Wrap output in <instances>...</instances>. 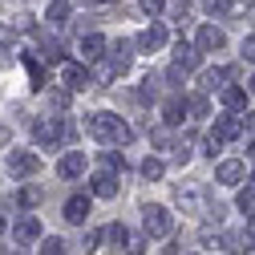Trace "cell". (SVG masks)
<instances>
[{"label": "cell", "mask_w": 255, "mask_h": 255, "mask_svg": "<svg viewBox=\"0 0 255 255\" xmlns=\"http://www.w3.org/2000/svg\"><path fill=\"white\" fill-rule=\"evenodd\" d=\"M174 199H178V207H186V211H199V186H195V182H178V186H174Z\"/></svg>", "instance_id": "14"}, {"label": "cell", "mask_w": 255, "mask_h": 255, "mask_svg": "<svg viewBox=\"0 0 255 255\" xmlns=\"http://www.w3.org/2000/svg\"><path fill=\"white\" fill-rule=\"evenodd\" d=\"M239 211H243V215H251V223H255V190H251V186L239 195Z\"/></svg>", "instance_id": "23"}, {"label": "cell", "mask_w": 255, "mask_h": 255, "mask_svg": "<svg viewBox=\"0 0 255 255\" xmlns=\"http://www.w3.org/2000/svg\"><path fill=\"white\" fill-rule=\"evenodd\" d=\"M106 235H110V243H114V247H126V243H130V231H126L122 223H114V227H110Z\"/></svg>", "instance_id": "22"}, {"label": "cell", "mask_w": 255, "mask_h": 255, "mask_svg": "<svg viewBox=\"0 0 255 255\" xmlns=\"http://www.w3.org/2000/svg\"><path fill=\"white\" fill-rule=\"evenodd\" d=\"M243 162H235V158H231V162H219V170H215V178L223 182V186H239L243 182Z\"/></svg>", "instance_id": "10"}, {"label": "cell", "mask_w": 255, "mask_h": 255, "mask_svg": "<svg viewBox=\"0 0 255 255\" xmlns=\"http://www.w3.org/2000/svg\"><path fill=\"white\" fill-rule=\"evenodd\" d=\"M162 162H158V158H146V162H142V178H162Z\"/></svg>", "instance_id": "25"}, {"label": "cell", "mask_w": 255, "mask_h": 255, "mask_svg": "<svg viewBox=\"0 0 255 255\" xmlns=\"http://www.w3.org/2000/svg\"><path fill=\"white\" fill-rule=\"evenodd\" d=\"M186 106H190V114H195V118H207V98H190Z\"/></svg>", "instance_id": "29"}, {"label": "cell", "mask_w": 255, "mask_h": 255, "mask_svg": "<svg viewBox=\"0 0 255 255\" xmlns=\"http://www.w3.org/2000/svg\"><path fill=\"white\" fill-rule=\"evenodd\" d=\"M37 203H41V190H37V186H28V190L16 195V207H37Z\"/></svg>", "instance_id": "24"}, {"label": "cell", "mask_w": 255, "mask_h": 255, "mask_svg": "<svg viewBox=\"0 0 255 255\" xmlns=\"http://www.w3.org/2000/svg\"><path fill=\"white\" fill-rule=\"evenodd\" d=\"M8 170H12L16 178H28V174H37V170H41V158L16 150V154H8Z\"/></svg>", "instance_id": "6"}, {"label": "cell", "mask_w": 255, "mask_h": 255, "mask_svg": "<svg viewBox=\"0 0 255 255\" xmlns=\"http://www.w3.org/2000/svg\"><path fill=\"white\" fill-rule=\"evenodd\" d=\"M98 239H102L98 231H89V235L81 239V251H85V255H89V251H98Z\"/></svg>", "instance_id": "31"}, {"label": "cell", "mask_w": 255, "mask_h": 255, "mask_svg": "<svg viewBox=\"0 0 255 255\" xmlns=\"http://www.w3.org/2000/svg\"><path fill=\"white\" fill-rule=\"evenodd\" d=\"M65 219H69V223H85V219H89V195H73V199L65 203Z\"/></svg>", "instance_id": "13"}, {"label": "cell", "mask_w": 255, "mask_h": 255, "mask_svg": "<svg viewBox=\"0 0 255 255\" xmlns=\"http://www.w3.org/2000/svg\"><path fill=\"white\" fill-rule=\"evenodd\" d=\"M8 142V130H4V126H0V146H4Z\"/></svg>", "instance_id": "36"}, {"label": "cell", "mask_w": 255, "mask_h": 255, "mask_svg": "<svg viewBox=\"0 0 255 255\" xmlns=\"http://www.w3.org/2000/svg\"><path fill=\"white\" fill-rule=\"evenodd\" d=\"M77 49H81V61H98V57L106 53V41H102L98 33H89V37H81Z\"/></svg>", "instance_id": "16"}, {"label": "cell", "mask_w": 255, "mask_h": 255, "mask_svg": "<svg viewBox=\"0 0 255 255\" xmlns=\"http://www.w3.org/2000/svg\"><path fill=\"white\" fill-rule=\"evenodd\" d=\"M53 28H65L69 24V4H65V0H53V4H49V16H45Z\"/></svg>", "instance_id": "18"}, {"label": "cell", "mask_w": 255, "mask_h": 255, "mask_svg": "<svg viewBox=\"0 0 255 255\" xmlns=\"http://www.w3.org/2000/svg\"><path fill=\"white\" fill-rule=\"evenodd\" d=\"M89 134L102 138V142H110V146H126V142L134 138V130L118 114H89Z\"/></svg>", "instance_id": "1"}, {"label": "cell", "mask_w": 255, "mask_h": 255, "mask_svg": "<svg viewBox=\"0 0 255 255\" xmlns=\"http://www.w3.org/2000/svg\"><path fill=\"white\" fill-rule=\"evenodd\" d=\"M174 65H182V69H195V65H199V49H190L186 41H178V49H174Z\"/></svg>", "instance_id": "17"}, {"label": "cell", "mask_w": 255, "mask_h": 255, "mask_svg": "<svg viewBox=\"0 0 255 255\" xmlns=\"http://www.w3.org/2000/svg\"><path fill=\"white\" fill-rule=\"evenodd\" d=\"M223 45H227L223 28H215V24H203V28H199V37H195V49H199V53H219Z\"/></svg>", "instance_id": "5"}, {"label": "cell", "mask_w": 255, "mask_h": 255, "mask_svg": "<svg viewBox=\"0 0 255 255\" xmlns=\"http://www.w3.org/2000/svg\"><path fill=\"white\" fill-rule=\"evenodd\" d=\"M41 255H65V243H61L57 235H49V239L41 243Z\"/></svg>", "instance_id": "26"}, {"label": "cell", "mask_w": 255, "mask_h": 255, "mask_svg": "<svg viewBox=\"0 0 255 255\" xmlns=\"http://www.w3.org/2000/svg\"><path fill=\"white\" fill-rule=\"evenodd\" d=\"M142 8H146L150 16H158V12H162V8H166V0H142Z\"/></svg>", "instance_id": "32"}, {"label": "cell", "mask_w": 255, "mask_h": 255, "mask_svg": "<svg viewBox=\"0 0 255 255\" xmlns=\"http://www.w3.org/2000/svg\"><path fill=\"white\" fill-rule=\"evenodd\" d=\"M106 166H110V170H122V166H126V158H122V154H114V150H110V154H106Z\"/></svg>", "instance_id": "33"}, {"label": "cell", "mask_w": 255, "mask_h": 255, "mask_svg": "<svg viewBox=\"0 0 255 255\" xmlns=\"http://www.w3.org/2000/svg\"><path fill=\"white\" fill-rule=\"evenodd\" d=\"M61 85H65L69 93H81V89H89V73L81 69V65H61Z\"/></svg>", "instance_id": "7"}, {"label": "cell", "mask_w": 255, "mask_h": 255, "mask_svg": "<svg viewBox=\"0 0 255 255\" xmlns=\"http://www.w3.org/2000/svg\"><path fill=\"white\" fill-rule=\"evenodd\" d=\"M203 4H207L211 12H231V8H239L235 0H203Z\"/></svg>", "instance_id": "28"}, {"label": "cell", "mask_w": 255, "mask_h": 255, "mask_svg": "<svg viewBox=\"0 0 255 255\" xmlns=\"http://www.w3.org/2000/svg\"><path fill=\"white\" fill-rule=\"evenodd\" d=\"M186 8H190V0H170V12L174 16H186Z\"/></svg>", "instance_id": "34"}, {"label": "cell", "mask_w": 255, "mask_h": 255, "mask_svg": "<svg viewBox=\"0 0 255 255\" xmlns=\"http://www.w3.org/2000/svg\"><path fill=\"white\" fill-rule=\"evenodd\" d=\"M138 45H142L146 53H154V49H162V45H166V28H162V24H150L146 33L138 37Z\"/></svg>", "instance_id": "15"}, {"label": "cell", "mask_w": 255, "mask_h": 255, "mask_svg": "<svg viewBox=\"0 0 255 255\" xmlns=\"http://www.w3.org/2000/svg\"><path fill=\"white\" fill-rule=\"evenodd\" d=\"M81 170H85V150H69V154L57 162V174H61V178H77Z\"/></svg>", "instance_id": "8"}, {"label": "cell", "mask_w": 255, "mask_h": 255, "mask_svg": "<svg viewBox=\"0 0 255 255\" xmlns=\"http://www.w3.org/2000/svg\"><path fill=\"white\" fill-rule=\"evenodd\" d=\"M81 4H98V0H81Z\"/></svg>", "instance_id": "39"}, {"label": "cell", "mask_w": 255, "mask_h": 255, "mask_svg": "<svg viewBox=\"0 0 255 255\" xmlns=\"http://www.w3.org/2000/svg\"><path fill=\"white\" fill-rule=\"evenodd\" d=\"M251 190H255V178H251Z\"/></svg>", "instance_id": "40"}, {"label": "cell", "mask_w": 255, "mask_h": 255, "mask_svg": "<svg viewBox=\"0 0 255 255\" xmlns=\"http://www.w3.org/2000/svg\"><path fill=\"white\" fill-rule=\"evenodd\" d=\"M186 110H190V106H186L182 98H170V102H166V110H162V118H166V126H178V122L186 118Z\"/></svg>", "instance_id": "19"}, {"label": "cell", "mask_w": 255, "mask_h": 255, "mask_svg": "<svg viewBox=\"0 0 255 255\" xmlns=\"http://www.w3.org/2000/svg\"><path fill=\"white\" fill-rule=\"evenodd\" d=\"M154 98H158V89H154V81L146 77V81H142V89H138V102L146 106V102H154Z\"/></svg>", "instance_id": "27"}, {"label": "cell", "mask_w": 255, "mask_h": 255, "mask_svg": "<svg viewBox=\"0 0 255 255\" xmlns=\"http://www.w3.org/2000/svg\"><path fill=\"white\" fill-rule=\"evenodd\" d=\"M247 89H251V93H255V77H251V85H247Z\"/></svg>", "instance_id": "38"}, {"label": "cell", "mask_w": 255, "mask_h": 255, "mask_svg": "<svg viewBox=\"0 0 255 255\" xmlns=\"http://www.w3.org/2000/svg\"><path fill=\"white\" fill-rule=\"evenodd\" d=\"M89 186H93V195H102V199H114V195H118V178H114L110 170H98Z\"/></svg>", "instance_id": "12"}, {"label": "cell", "mask_w": 255, "mask_h": 255, "mask_svg": "<svg viewBox=\"0 0 255 255\" xmlns=\"http://www.w3.org/2000/svg\"><path fill=\"white\" fill-rule=\"evenodd\" d=\"M243 134V118H219L215 122V138L219 142H235Z\"/></svg>", "instance_id": "11"}, {"label": "cell", "mask_w": 255, "mask_h": 255, "mask_svg": "<svg viewBox=\"0 0 255 255\" xmlns=\"http://www.w3.org/2000/svg\"><path fill=\"white\" fill-rule=\"evenodd\" d=\"M142 227H146V235H150V239H166V235L174 231V219H170V211H166V207L150 203V207L142 211Z\"/></svg>", "instance_id": "3"}, {"label": "cell", "mask_w": 255, "mask_h": 255, "mask_svg": "<svg viewBox=\"0 0 255 255\" xmlns=\"http://www.w3.org/2000/svg\"><path fill=\"white\" fill-rule=\"evenodd\" d=\"M33 134H37V142L41 146H57V142H73L77 138V126L73 122H65V118H41L37 126H33Z\"/></svg>", "instance_id": "2"}, {"label": "cell", "mask_w": 255, "mask_h": 255, "mask_svg": "<svg viewBox=\"0 0 255 255\" xmlns=\"http://www.w3.org/2000/svg\"><path fill=\"white\" fill-rule=\"evenodd\" d=\"M12 239H16V243H33V239H41V223H37L33 215L16 219V227H12Z\"/></svg>", "instance_id": "9"}, {"label": "cell", "mask_w": 255, "mask_h": 255, "mask_svg": "<svg viewBox=\"0 0 255 255\" xmlns=\"http://www.w3.org/2000/svg\"><path fill=\"white\" fill-rule=\"evenodd\" d=\"M130 49H134L130 41L110 45V61H106V69H102V73H106V77H122L126 69H130Z\"/></svg>", "instance_id": "4"}, {"label": "cell", "mask_w": 255, "mask_h": 255, "mask_svg": "<svg viewBox=\"0 0 255 255\" xmlns=\"http://www.w3.org/2000/svg\"><path fill=\"white\" fill-rule=\"evenodd\" d=\"M223 106H227V110H243L247 106V93L235 89V85H227V89H223Z\"/></svg>", "instance_id": "21"}, {"label": "cell", "mask_w": 255, "mask_h": 255, "mask_svg": "<svg viewBox=\"0 0 255 255\" xmlns=\"http://www.w3.org/2000/svg\"><path fill=\"white\" fill-rule=\"evenodd\" d=\"M243 61H255V37L243 41Z\"/></svg>", "instance_id": "35"}, {"label": "cell", "mask_w": 255, "mask_h": 255, "mask_svg": "<svg viewBox=\"0 0 255 255\" xmlns=\"http://www.w3.org/2000/svg\"><path fill=\"white\" fill-rule=\"evenodd\" d=\"M227 77H231L227 69H207V73L199 77V85H203L207 93H215V89H223V81H227Z\"/></svg>", "instance_id": "20"}, {"label": "cell", "mask_w": 255, "mask_h": 255, "mask_svg": "<svg viewBox=\"0 0 255 255\" xmlns=\"http://www.w3.org/2000/svg\"><path fill=\"white\" fill-rule=\"evenodd\" d=\"M247 154H251V162H255V142H251V150H247Z\"/></svg>", "instance_id": "37"}, {"label": "cell", "mask_w": 255, "mask_h": 255, "mask_svg": "<svg viewBox=\"0 0 255 255\" xmlns=\"http://www.w3.org/2000/svg\"><path fill=\"white\" fill-rule=\"evenodd\" d=\"M126 251H130V255H142V251H146V239H142V235H130V243H126Z\"/></svg>", "instance_id": "30"}, {"label": "cell", "mask_w": 255, "mask_h": 255, "mask_svg": "<svg viewBox=\"0 0 255 255\" xmlns=\"http://www.w3.org/2000/svg\"><path fill=\"white\" fill-rule=\"evenodd\" d=\"M0 231H4V223H0Z\"/></svg>", "instance_id": "41"}]
</instances>
